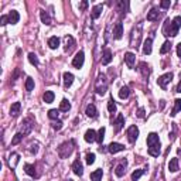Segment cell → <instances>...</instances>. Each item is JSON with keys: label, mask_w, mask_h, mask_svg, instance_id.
<instances>
[{"label": "cell", "mask_w": 181, "mask_h": 181, "mask_svg": "<svg viewBox=\"0 0 181 181\" xmlns=\"http://www.w3.org/2000/svg\"><path fill=\"white\" fill-rule=\"evenodd\" d=\"M181 27V16H175L173 20H167L166 26H164V33L166 36H171V37H175L178 34V28Z\"/></svg>", "instance_id": "obj_1"}, {"label": "cell", "mask_w": 181, "mask_h": 181, "mask_svg": "<svg viewBox=\"0 0 181 181\" xmlns=\"http://www.w3.org/2000/svg\"><path fill=\"white\" fill-rule=\"evenodd\" d=\"M74 146H75V143L72 140L64 141L58 147V150H57V152H58V156L61 159H68V157L72 154V152H74Z\"/></svg>", "instance_id": "obj_2"}, {"label": "cell", "mask_w": 181, "mask_h": 181, "mask_svg": "<svg viewBox=\"0 0 181 181\" xmlns=\"http://www.w3.org/2000/svg\"><path fill=\"white\" fill-rule=\"evenodd\" d=\"M140 38H141V23H139L137 27H134L132 30V34H130V45L137 48L139 44H140Z\"/></svg>", "instance_id": "obj_3"}, {"label": "cell", "mask_w": 181, "mask_h": 181, "mask_svg": "<svg viewBox=\"0 0 181 181\" xmlns=\"http://www.w3.org/2000/svg\"><path fill=\"white\" fill-rule=\"evenodd\" d=\"M95 91L98 95H104L105 92L107 91V79L104 74H100L96 79V84H95Z\"/></svg>", "instance_id": "obj_4"}, {"label": "cell", "mask_w": 181, "mask_h": 181, "mask_svg": "<svg viewBox=\"0 0 181 181\" xmlns=\"http://www.w3.org/2000/svg\"><path fill=\"white\" fill-rule=\"evenodd\" d=\"M171 79H173V72H167L157 79V85L161 89H167V85L171 82Z\"/></svg>", "instance_id": "obj_5"}, {"label": "cell", "mask_w": 181, "mask_h": 181, "mask_svg": "<svg viewBox=\"0 0 181 181\" xmlns=\"http://www.w3.org/2000/svg\"><path fill=\"white\" fill-rule=\"evenodd\" d=\"M84 61H85V54H84V51H79V52H77V55L72 59V65L79 70V68H82V65H84Z\"/></svg>", "instance_id": "obj_6"}, {"label": "cell", "mask_w": 181, "mask_h": 181, "mask_svg": "<svg viewBox=\"0 0 181 181\" xmlns=\"http://www.w3.org/2000/svg\"><path fill=\"white\" fill-rule=\"evenodd\" d=\"M137 137H139V129H137V126H130L129 129H127V140L130 143H134L137 140Z\"/></svg>", "instance_id": "obj_7"}, {"label": "cell", "mask_w": 181, "mask_h": 181, "mask_svg": "<svg viewBox=\"0 0 181 181\" xmlns=\"http://www.w3.org/2000/svg\"><path fill=\"white\" fill-rule=\"evenodd\" d=\"M125 150V146L120 143H111L107 146V152L115 154V153H119V152H123Z\"/></svg>", "instance_id": "obj_8"}, {"label": "cell", "mask_w": 181, "mask_h": 181, "mask_svg": "<svg viewBox=\"0 0 181 181\" xmlns=\"http://www.w3.org/2000/svg\"><path fill=\"white\" fill-rule=\"evenodd\" d=\"M113 37L116 40H120L123 37V24L120 21L116 23V26H115V30H113Z\"/></svg>", "instance_id": "obj_9"}, {"label": "cell", "mask_w": 181, "mask_h": 181, "mask_svg": "<svg viewBox=\"0 0 181 181\" xmlns=\"http://www.w3.org/2000/svg\"><path fill=\"white\" fill-rule=\"evenodd\" d=\"M160 140H159V136L156 133H150L147 136V146L149 147H153V146H159Z\"/></svg>", "instance_id": "obj_10"}, {"label": "cell", "mask_w": 181, "mask_h": 181, "mask_svg": "<svg viewBox=\"0 0 181 181\" xmlns=\"http://www.w3.org/2000/svg\"><path fill=\"white\" fill-rule=\"evenodd\" d=\"M72 171H74L77 175H79V177L84 174V167H82V163L79 161V160H75V161L72 163Z\"/></svg>", "instance_id": "obj_11"}, {"label": "cell", "mask_w": 181, "mask_h": 181, "mask_svg": "<svg viewBox=\"0 0 181 181\" xmlns=\"http://www.w3.org/2000/svg\"><path fill=\"white\" fill-rule=\"evenodd\" d=\"M85 140L88 141V143H93V141L98 139V134H96V132L93 129H89V130H86L85 132Z\"/></svg>", "instance_id": "obj_12"}, {"label": "cell", "mask_w": 181, "mask_h": 181, "mask_svg": "<svg viewBox=\"0 0 181 181\" xmlns=\"http://www.w3.org/2000/svg\"><path fill=\"white\" fill-rule=\"evenodd\" d=\"M152 45H153V38H146L143 43V52L146 55L152 54Z\"/></svg>", "instance_id": "obj_13"}, {"label": "cell", "mask_w": 181, "mask_h": 181, "mask_svg": "<svg viewBox=\"0 0 181 181\" xmlns=\"http://www.w3.org/2000/svg\"><path fill=\"white\" fill-rule=\"evenodd\" d=\"M125 61H126V64H127V67L133 68L134 67V61H136V55H134L133 52H126L125 54Z\"/></svg>", "instance_id": "obj_14"}, {"label": "cell", "mask_w": 181, "mask_h": 181, "mask_svg": "<svg viewBox=\"0 0 181 181\" xmlns=\"http://www.w3.org/2000/svg\"><path fill=\"white\" fill-rule=\"evenodd\" d=\"M20 111H21V104H20V102H14V104L11 105V107H10V116L17 118L19 113H20Z\"/></svg>", "instance_id": "obj_15"}, {"label": "cell", "mask_w": 181, "mask_h": 181, "mask_svg": "<svg viewBox=\"0 0 181 181\" xmlns=\"http://www.w3.org/2000/svg\"><path fill=\"white\" fill-rule=\"evenodd\" d=\"M139 71H140V74L143 75V78H149V75H150V67H149L146 62L139 64Z\"/></svg>", "instance_id": "obj_16"}, {"label": "cell", "mask_w": 181, "mask_h": 181, "mask_svg": "<svg viewBox=\"0 0 181 181\" xmlns=\"http://www.w3.org/2000/svg\"><path fill=\"white\" fill-rule=\"evenodd\" d=\"M7 16H9V23H10V24H16V23H19V20H20V14H19V11L11 10Z\"/></svg>", "instance_id": "obj_17"}, {"label": "cell", "mask_w": 181, "mask_h": 181, "mask_svg": "<svg viewBox=\"0 0 181 181\" xmlns=\"http://www.w3.org/2000/svg\"><path fill=\"white\" fill-rule=\"evenodd\" d=\"M85 113H86V116L88 118H96L98 116V111H96V106L95 105H88L86 106V111H85Z\"/></svg>", "instance_id": "obj_18"}, {"label": "cell", "mask_w": 181, "mask_h": 181, "mask_svg": "<svg viewBox=\"0 0 181 181\" xmlns=\"http://www.w3.org/2000/svg\"><path fill=\"white\" fill-rule=\"evenodd\" d=\"M112 51L109 50V48H106L104 51V57H102V64L104 65H107V64H111V61H112Z\"/></svg>", "instance_id": "obj_19"}, {"label": "cell", "mask_w": 181, "mask_h": 181, "mask_svg": "<svg viewBox=\"0 0 181 181\" xmlns=\"http://www.w3.org/2000/svg\"><path fill=\"white\" fill-rule=\"evenodd\" d=\"M72 82H74V75L71 72H64V85H65V88H70L72 85Z\"/></svg>", "instance_id": "obj_20"}, {"label": "cell", "mask_w": 181, "mask_h": 181, "mask_svg": "<svg viewBox=\"0 0 181 181\" xmlns=\"http://www.w3.org/2000/svg\"><path fill=\"white\" fill-rule=\"evenodd\" d=\"M159 17H160L159 10H157L156 7H153L152 10L147 13V20L149 21H156V20H159Z\"/></svg>", "instance_id": "obj_21"}, {"label": "cell", "mask_w": 181, "mask_h": 181, "mask_svg": "<svg viewBox=\"0 0 181 181\" xmlns=\"http://www.w3.org/2000/svg\"><path fill=\"white\" fill-rule=\"evenodd\" d=\"M102 10H104V6L102 4H96V6H93L92 9V14H91V17H92L93 20L98 19L100 14H102Z\"/></svg>", "instance_id": "obj_22"}, {"label": "cell", "mask_w": 181, "mask_h": 181, "mask_svg": "<svg viewBox=\"0 0 181 181\" xmlns=\"http://www.w3.org/2000/svg\"><path fill=\"white\" fill-rule=\"evenodd\" d=\"M54 98H55V93L52 92V91H45V93L43 95V100H44L45 104H52Z\"/></svg>", "instance_id": "obj_23"}, {"label": "cell", "mask_w": 181, "mask_h": 181, "mask_svg": "<svg viewBox=\"0 0 181 181\" xmlns=\"http://www.w3.org/2000/svg\"><path fill=\"white\" fill-rule=\"evenodd\" d=\"M126 164H127V163H126V160H125V161H122L118 167H116L115 174H116L118 177H123V174H125V171H126Z\"/></svg>", "instance_id": "obj_24"}, {"label": "cell", "mask_w": 181, "mask_h": 181, "mask_svg": "<svg viewBox=\"0 0 181 181\" xmlns=\"http://www.w3.org/2000/svg\"><path fill=\"white\" fill-rule=\"evenodd\" d=\"M40 17H41L43 24H45V26H50V24H51V17H50V14H48L45 10H41L40 11Z\"/></svg>", "instance_id": "obj_25"}, {"label": "cell", "mask_w": 181, "mask_h": 181, "mask_svg": "<svg viewBox=\"0 0 181 181\" xmlns=\"http://www.w3.org/2000/svg\"><path fill=\"white\" fill-rule=\"evenodd\" d=\"M48 47L51 50H57L59 47V38L58 37H51L48 38Z\"/></svg>", "instance_id": "obj_26"}, {"label": "cell", "mask_w": 181, "mask_h": 181, "mask_svg": "<svg viewBox=\"0 0 181 181\" xmlns=\"http://www.w3.org/2000/svg\"><path fill=\"white\" fill-rule=\"evenodd\" d=\"M102 175H104V171L100 170V168H98L93 173H91V181H100L102 180Z\"/></svg>", "instance_id": "obj_27"}, {"label": "cell", "mask_w": 181, "mask_h": 181, "mask_svg": "<svg viewBox=\"0 0 181 181\" xmlns=\"http://www.w3.org/2000/svg\"><path fill=\"white\" fill-rule=\"evenodd\" d=\"M123 125H125V118H123V115H118V119H116V122H115V130L116 132H119V130L123 127Z\"/></svg>", "instance_id": "obj_28"}, {"label": "cell", "mask_w": 181, "mask_h": 181, "mask_svg": "<svg viewBox=\"0 0 181 181\" xmlns=\"http://www.w3.org/2000/svg\"><path fill=\"white\" fill-rule=\"evenodd\" d=\"M168 170L171 173H175L178 171V159H171L170 163H168Z\"/></svg>", "instance_id": "obj_29"}, {"label": "cell", "mask_w": 181, "mask_h": 181, "mask_svg": "<svg viewBox=\"0 0 181 181\" xmlns=\"http://www.w3.org/2000/svg\"><path fill=\"white\" fill-rule=\"evenodd\" d=\"M130 95V91L127 86H122L120 91H119V96H120V99H127Z\"/></svg>", "instance_id": "obj_30"}, {"label": "cell", "mask_w": 181, "mask_h": 181, "mask_svg": "<svg viewBox=\"0 0 181 181\" xmlns=\"http://www.w3.org/2000/svg\"><path fill=\"white\" fill-rule=\"evenodd\" d=\"M71 109V104L68 102L67 99H62L61 102H59V111L62 112H68Z\"/></svg>", "instance_id": "obj_31"}, {"label": "cell", "mask_w": 181, "mask_h": 181, "mask_svg": "<svg viewBox=\"0 0 181 181\" xmlns=\"http://www.w3.org/2000/svg\"><path fill=\"white\" fill-rule=\"evenodd\" d=\"M24 171H26L28 175H31V177L36 175V167H34L33 164H24Z\"/></svg>", "instance_id": "obj_32"}, {"label": "cell", "mask_w": 181, "mask_h": 181, "mask_svg": "<svg viewBox=\"0 0 181 181\" xmlns=\"http://www.w3.org/2000/svg\"><path fill=\"white\" fill-rule=\"evenodd\" d=\"M180 111H181V99H175L174 100V109L171 112V116H175Z\"/></svg>", "instance_id": "obj_33"}, {"label": "cell", "mask_w": 181, "mask_h": 181, "mask_svg": "<svg viewBox=\"0 0 181 181\" xmlns=\"http://www.w3.org/2000/svg\"><path fill=\"white\" fill-rule=\"evenodd\" d=\"M9 163H10V166H11V167H16V166H17V163H19V154H17V153H11Z\"/></svg>", "instance_id": "obj_34"}, {"label": "cell", "mask_w": 181, "mask_h": 181, "mask_svg": "<svg viewBox=\"0 0 181 181\" xmlns=\"http://www.w3.org/2000/svg\"><path fill=\"white\" fill-rule=\"evenodd\" d=\"M65 41H67V45H65V51H70L71 48L74 47L75 41H74V38L71 37V36H67V37H65Z\"/></svg>", "instance_id": "obj_35"}, {"label": "cell", "mask_w": 181, "mask_h": 181, "mask_svg": "<svg viewBox=\"0 0 181 181\" xmlns=\"http://www.w3.org/2000/svg\"><path fill=\"white\" fill-rule=\"evenodd\" d=\"M34 89V79L33 78H27L26 79V91H28V92H31Z\"/></svg>", "instance_id": "obj_36"}, {"label": "cell", "mask_w": 181, "mask_h": 181, "mask_svg": "<svg viewBox=\"0 0 181 181\" xmlns=\"http://www.w3.org/2000/svg\"><path fill=\"white\" fill-rule=\"evenodd\" d=\"M143 174H144V170H141V168L133 171V174H132V181H137L139 178L141 177V175H143Z\"/></svg>", "instance_id": "obj_37"}, {"label": "cell", "mask_w": 181, "mask_h": 181, "mask_svg": "<svg viewBox=\"0 0 181 181\" xmlns=\"http://www.w3.org/2000/svg\"><path fill=\"white\" fill-rule=\"evenodd\" d=\"M28 61L33 64V65H36V67H37L38 64H40V61H38L37 55H36L34 52H30V54H28Z\"/></svg>", "instance_id": "obj_38"}, {"label": "cell", "mask_w": 181, "mask_h": 181, "mask_svg": "<svg viewBox=\"0 0 181 181\" xmlns=\"http://www.w3.org/2000/svg\"><path fill=\"white\" fill-rule=\"evenodd\" d=\"M107 111L111 112V113L116 112V104H115L113 98H111V99H109V102H107Z\"/></svg>", "instance_id": "obj_39"}, {"label": "cell", "mask_w": 181, "mask_h": 181, "mask_svg": "<svg viewBox=\"0 0 181 181\" xmlns=\"http://www.w3.org/2000/svg\"><path fill=\"white\" fill-rule=\"evenodd\" d=\"M58 116H59L58 109H50L48 111V118L50 119H58Z\"/></svg>", "instance_id": "obj_40"}, {"label": "cell", "mask_w": 181, "mask_h": 181, "mask_svg": "<svg viewBox=\"0 0 181 181\" xmlns=\"http://www.w3.org/2000/svg\"><path fill=\"white\" fill-rule=\"evenodd\" d=\"M24 129H23V134H27V133H30V132H31V125H28L30 123V119H26V120H24Z\"/></svg>", "instance_id": "obj_41"}, {"label": "cell", "mask_w": 181, "mask_h": 181, "mask_svg": "<svg viewBox=\"0 0 181 181\" xmlns=\"http://www.w3.org/2000/svg\"><path fill=\"white\" fill-rule=\"evenodd\" d=\"M171 50V43H168V41H166L164 44H163V47L160 48V52L161 54H166V52H168Z\"/></svg>", "instance_id": "obj_42"}, {"label": "cell", "mask_w": 181, "mask_h": 181, "mask_svg": "<svg viewBox=\"0 0 181 181\" xmlns=\"http://www.w3.org/2000/svg\"><path fill=\"white\" fill-rule=\"evenodd\" d=\"M21 140H23V133H16L14 137H13V140H11V144L16 146V144H19Z\"/></svg>", "instance_id": "obj_43"}, {"label": "cell", "mask_w": 181, "mask_h": 181, "mask_svg": "<svg viewBox=\"0 0 181 181\" xmlns=\"http://www.w3.org/2000/svg\"><path fill=\"white\" fill-rule=\"evenodd\" d=\"M104 137H105V127H100L99 132H98V139H96V140L99 141V143H102V141H104Z\"/></svg>", "instance_id": "obj_44"}, {"label": "cell", "mask_w": 181, "mask_h": 181, "mask_svg": "<svg viewBox=\"0 0 181 181\" xmlns=\"http://www.w3.org/2000/svg\"><path fill=\"white\" fill-rule=\"evenodd\" d=\"M86 163H88V164H93V163H95V154H93V153H88V154H86Z\"/></svg>", "instance_id": "obj_45"}, {"label": "cell", "mask_w": 181, "mask_h": 181, "mask_svg": "<svg viewBox=\"0 0 181 181\" xmlns=\"http://www.w3.org/2000/svg\"><path fill=\"white\" fill-rule=\"evenodd\" d=\"M171 6V2L170 0H163L161 3H160V7L161 9H168Z\"/></svg>", "instance_id": "obj_46"}, {"label": "cell", "mask_w": 181, "mask_h": 181, "mask_svg": "<svg viewBox=\"0 0 181 181\" xmlns=\"http://www.w3.org/2000/svg\"><path fill=\"white\" fill-rule=\"evenodd\" d=\"M7 23H9V16L3 14L2 17H0V24H2V26H6Z\"/></svg>", "instance_id": "obj_47"}, {"label": "cell", "mask_w": 181, "mask_h": 181, "mask_svg": "<svg viewBox=\"0 0 181 181\" xmlns=\"http://www.w3.org/2000/svg\"><path fill=\"white\" fill-rule=\"evenodd\" d=\"M52 127H54L55 130H61L62 129V122H59V120L58 122H54L52 123Z\"/></svg>", "instance_id": "obj_48"}, {"label": "cell", "mask_w": 181, "mask_h": 181, "mask_svg": "<svg viewBox=\"0 0 181 181\" xmlns=\"http://www.w3.org/2000/svg\"><path fill=\"white\" fill-rule=\"evenodd\" d=\"M86 7H88V2H86V0H84V2L79 3V10H81V11L86 10Z\"/></svg>", "instance_id": "obj_49"}, {"label": "cell", "mask_w": 181, "mask_h": 181, "mask_svg": "<svg viewBox=\"0 0 181 181\" xmlns=\"http://www.w3.org/2000/svg\"><path fill=\"white\" fill-rule=\"evenodd\" d=\"M137 118H144V109L143 107H140V109H139V111H137Z\"/></svg>", "instance_id": "obj_50"}, {"label": "cell", "mask_w": 181, "mask_h": 181, "mask_svg": "<svg viewBox=\"0 0 181 181\" xmlns=\"http://www.w3.org/2000/svg\"><path fill=\"white\" fill-rule=\"evenodd\" d=\"M37 152H38V146H37V144H31V153L36 154Z\"/></svg>", "instance_id": "obj_51"}, {"label": "cell", "mask_w": 181, "mask_h": 181, "mask_svg": "<svg viewBox=\"0 0 181 181\" xmlns=\"http://www.w3.org/2000/svg\"><path fill=\"white\" fill-rule=\"evenodd\" d=\"M177 55H178V57H180V58H181V43H180V44L177 45Z\"/></svg>", "instance_id": "obj_52"}, {"label": "cell", "mask_w": 181, "mask_h": 181, "mask_svg": "<svg viewBox=\"0 0 181 181\" xmlns=\"http://www.w3.org/2000/svg\"><path fill=\"white\" fill-rule=\"evenodd\" d=\"M175 91H177L178 93H181V81L178 82V85H177V89H175Z\"/></svg>", "instance_id": "obj_53"}, {"label": "cell", "mask_w": 181, "mask_h": 181, "mask_svg": "<svg viewBox=\"0 0 181 181\" xmlns=\"http://www.w3.org/2000/svg\"><path fill=\"white\" fill-rule=\"evenodd\" d=\"M67 181H72V180H67Z\"/></svg>", "instance_id": "obj_54"}, {"label": "cell", "mask_w": 181, "mask_h": 181, "mask_svg": "<svg viewBox=\"0 0 181 181\" xmlns=\"http://www.w3.org/2000/svg\"><path fill=\"white\" fill-rule=\"evenodd\" d=\"M23 181H27V180H23Z\"/></svg>", "instance_id": "obj_55"}]
</instances>
